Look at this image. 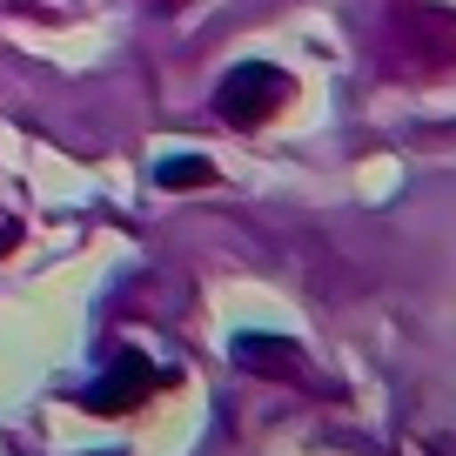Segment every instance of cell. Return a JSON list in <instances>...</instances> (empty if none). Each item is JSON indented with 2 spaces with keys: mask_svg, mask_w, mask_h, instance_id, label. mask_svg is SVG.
I'll use <instances>...</instances> for the list:
<instances>
[{
  "mask_svg": "<svg viewBox=\"0 0 456 456\" xmlns=\"http://www.w3.org/2000/svg\"><path fill=\"white\" fill-rule=\"evenodd\" d=\"M289 108V74L269 68V61H242V68H228L222 87H215V114H222L228 128H262L269 114Z\"/></svg>",
  "mask_w": 456,
  "mask_h": 456,
  "instance_id": "obj_1",
  "label": "cell"
},
{
  "mask_svg": "<svg viewBox=\"0 0 456 456\" xmlns=\"http://www.w3.org/2000/svg\"><path fill=\"white\" fill-rule=\"evenodd\" d=\"M155 389H161V370L148 356H134V349H121L94 383H81V396H74V403H81L87 416H128V410H142Z\"/></svg>",
  "mask_w": 456,
  "mask_h": 456,
  "instance_id": "obj_2",
  "label": "cell"
},
{
  "mask_svg": "<svg viewBox=\"0 0 456 456\" xmlns=\"http://www.w3.org/2000/svg\"><path fill=\"white\" fill-rule=\"evenodd\" d=\"M296 349H302V342L262 336V329H242V336H235V362L256 370V376H282V383H302V376H309V362H275V356H296Z\"/></svg>",
  "mask_w": 456,
  "mask_h": 456,
  "instance_id": "obj_3",
  "label": "cell"
},
{
  "mask_svg": "<svg viewBox=\"0 0 456 456\" xmlns=\"http://www.w3.org/2000/svg\"><path fill=\"white\" fill-rule=\"evenodd\" d=\"M155 182H161V188H208L215 168H208L201 155H168V161L155 168Z\"/></svg>",
  "mask_w": 456,
  "mask_h": 456,
  "instance_id": "obj_4",
  "label": "cell"
},
{
  "mask_svg": "<svg viewBox=\"0 0 456 456\" xmlns=\"http://www.w3.org/2000/svg\"><path fill=\"white\" fill-rule=\"evenodd\" d=\"M161 7H175V0H161Z\"/></svg>",
  "mask_w": 456,
  "mask_h": 456,
  "instance_id": "obj_5",
  "label": "cell"
}]
</instances>
